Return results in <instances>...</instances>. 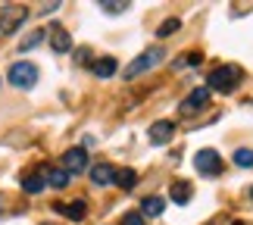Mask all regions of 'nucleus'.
<instances>
[{"instance_id":"nucleus-1","label":"nucleus","mask_w":253,"mask_h":225,"mask_svg":"<svg viewBox=\"0 0 253 225\" xmlns=\"http://www.w3.org/2000/svg\"><path fill=\"white\" fill-rule=\"evenodd\" d=\"M163 60H166V50H163V47H147L141 56H134V60H131V66H125V69H122V78H128V82H131V78L150 72L153 66H160Z\"/></svg>"},{"instance_id":"nucleus-2","label":"nucleus","mask_w":253,"mask_h":225,"mask_svg":"<svg viewBox=\"0 0 253 225\" xmlns=\"http://www.w3.org/2000/svg\"><path fill=\"white\" fill-rule=\"evenodd\" d=\"M241 82V66H219L216 72L210 75V91L219 94H231Z\"/></svg>"},{"instance_id":"nucleus-3","label":"nucleus","mask_w":253,"mask_h":225,"mask_svg":"<svg viewBox=\"0 0 253 225\" xmlns=\"http://www.w3.org/2000/svg\"><path fill=\"white\" fill-rule=\"evenodd\" d=\"M6 78H9V85H13V88H22V91H28V88H35V82H38V66L19 60V63L9 66V75H6Z\"/></svg>"},{"instance_id":"nucleus-4","label":"nucleus","mask_w":253,"mask_h":225,"mask_svg":"<svg viewBox=\"0 0 253 225\" xmlns=\"http://www.w3.org/2000/svg\"><path fill=\"white\" fill-rule=\"evenodd\" d=\"M25 19H28V9L22 3H6L0 9V35H13Z\"/></svg>"},{"instance_id":"nucleus-5","label":"nucleus","mask_w":253,"mask_h":225,"mask_svg":"<svg viewBox=\"0 0 253 225\" xmlns=\"http://www.w3.org/2000/svg\"><path fill=\"white\" fill-rule=\"evenodd\" d=\"M194 166H197V172L200 175H207V179H212V175H222V156L216 153V150H210V147H203V150H197L194 153Z\"/></svg>"},{"instance_id":"nucleus-6","label":"nucleus","mask_w":253,"mask_h":225,"mask_svg":"<svg viewBox=\"0 0 253 225\" xmlns=\"http://www.w3.org/2000/svg\"><path fill=\"white\" fill-rule=\"evenodd\" d=\"M63 169L69 172V175H79V172H84L87 169V150L84 147H69L63 153Z\"/></svg>"},{"instance_id":"nucleus-7","label":"nucleus","mask_w":253,"mask_h":225,"mask_svg":"<svg viewBox=\"0 0 253 225\" xmlns=\"http://www.w3.org/2000/svg\"><path fill=\"white\" fill-rule=\"evenodd\" d=\"M47 38H50L53 53H69L72 50V38H69V32H66L63 25H50L47 28Z\"/></svg>"},{"instance_id":"nucleus-8","label":"nucleus","mask_w":253,"mask_h":225,"mask_svg":"<svg viewBox=\"0 0 253 225\" xmlns=\"http://www.w3.org/2000/svg\"><path fill=\"white\" fill-rule=\"evenodd\" d=\"M210 94H212L210 88H194L188 100H181V113L188 116V113H197V110H203V106L210 103Z\"/></svg>"},{"instance_id":"nucleus-9","label":"nucleus","mask_w":253,"mask_h":225,"mask_svg":"<svg viewBox=\"0 0 253 225\" xmlns=\"http://www.w3.org/2000/svg\"><path fill=\"white\" fill-rule=\"evenodd\" d=\"M91 181L94 184H113L116 181V166H110V163H94L91 166Z\"/></svg>"},{"instance_id":"nucleus-10","label":"nucleus","mask_w":253,"mask_h":225,"mask_svg":"<svg viewBox=\"0 0 253 225\" xmlns=\"http://www.w3.org/2000/svg\"><path fill=\"white\" fill-rule=\"evenodd\" d=\"M150 141L153 144H166V141H172V135H175V122H166V119H160V122H153L150 125Z\"/></svg>"},{"instance_id":"nucleus-11","label":"nucleus","mask_w":253,"mask_h":225,"mask_svg":"<svg viewBox=\"0 0 253 225\" xmlns=\"http://www.w3.org/2000/svg\"><path fill=\"white\" fill-rule=\"evenodd\" d=\"M56 210L63 213V216H69L72 222H82L87 216V203L84 200H72V203H56Z\"/></svg>"},{"instance_id":"nucleus-12","label":"nucleus","mask_w":253,"mask_h":225,"mask_svg":"<svg viewBox=\"0 0 253 225\" xmlns=\"http://www.w3.org/2000/svg\"><path fill=\"white\" fill-rule=\"evenodd\" d=\"M191 194H194L191 181H181V179H178V181H172V194H169V197L178 203V207H184V203L191 200Z\"/></svg>"},{"instance_id":"nucleus-13","label":"nucleus","mask_w":253,"mask_h":225,"mask_svg":"<svg viewBox=\"0 0 253 225\" xmlns=\"http://www.w3.org/2000/svg\"><path fill=\"white\" fill-rule=\"evenodd\" d=\"M44 184H47V175H44V172H32V175H25V179H22V191H28V194H41Z\"/></svg>"},{"instance_id":"nucleus-14","label":"nucleus","mask_w":253,"mask_h":225,"mask_svg":"<svg viewBox=\"0 0 253 225\" xmlns=\"http://www.w3.org/2000/svg\"><path fill=\"white\" fill-rule=\"evenodd\" d=\"M116 66H119V63H116L113 56H100V60L91 66V72H94L97 78H110V75H116Z\"/></svg>"},{"instance_id":"nucleus-15","label":"nucleus","mask_w":253,"mask_h":225,"mask_svg":"<svg viewBox=\"0 0 253 225\" xmlns=\"http://www.w3.org/2000/svg\"><path fill=\"white\" fill-rule=\"evenodd\" d=\"M163 210H166L163 197H144L141 200V216H163Z\"/></svg>"},{"instance_id":"nucleus-16","label":"nucleus","mask_w":253,"mask_h":225,"mask_svg":"<svg viewBox=\"0 0 253 225\" xmlns=\"http://www.w3.org/2000/svg\"><path fill=\"white\" fill-rule=\"evenodd\" d=\"M44 175H47V181H50L53 188H66V184H69V179H72V175L66 172L63 166H53V169H47Z\"/></svg>"},{"instance_id":"nucleus-17","label":"nucleus","mask_w":253,"mask_h":225,"mask_svg":"<svg viewBox=\"0 0 253 225\" xmlns=\"http://www.w3.org/2000/svg\"><path fill=\"white\" fill-rule=\"evenodd\" d=\"M116 184H119L122 191H131L134 184H138V172L134 169H116Z\"/></svg>"},{"instance_id":"nucleus-18","label":"nucleus","mask_w":253,"mask_h":225,"mask_svg":"<svg viewBox=\"0 0 253 225\" xmlns=\"http://www.w3.org/2000/svg\"><path fill=\"white\" fill-rule=\"evenodd\" d=\"M235 166H241V169H250V166H253V150H250V147H238V150H235Z\"/></svg>"},{"instance_id":"nucleus-19","label":"nucleus","mask_w":253,"mask_h":225,"mask_svg":"<svg viewBox=\"0 0 253 225\" xmlns=\"http://www.w3.org/2000/svg\"><path fill=\"white\" fill-rule=\"evenodd\" d=\"M41 41H44V32H41V28H38V32H32V35H28L22 44H19V50H32V47H38Z\"/></svg>"},{"instance_id":"nucleus-20","label":"nucleus","mask_w":253,"mask_h":225,"mask_svg":"<svg viewBox=\"0 0 253 225\" xmlns=\"http://www.w3.org/2000/svg\"><path fill=\"white\" fill-rule=\"evenodd\" d=\"M178 28H181L178 19H169V22H163V25L157 28V38H166V35H172V32H178Z\"/></svg>"},{"instance_id":"nucleus-21","label":"nucleus","mask_w":253,"mask_h":225,"mask_svg":"<svg viewBox=\"0 0 253 225\" xmlns=\"http://www.w3.org/2000/svg\"><path fill=\"white\" fill-rule=\"evenodd\" d=\"M100 9H103V13H125V9H128V3H125V0H119V3H113V0H103Z\"/></svg>"},{"instance_id":"nucleus-22","label":"nucleus","mask_w":253,"mask_h":225,"mask_svg":"<svg viewBox=\"0 0 253 225\" xmlns=\"http://www.w3.org/2000/svg\"><path fill=\"white\" fill-rule=\"evenodd\" d=\"M122 225H144V216H141V213H125Z\"/></svg>"},{"instance_id":"nucleus-23","label":"nucleus","mask_w":253,"mask_h":225,"mask_svg":"<svg viewBox=\"0 0 253 225\" xmlns=\"http://www.w3.org/2000/svg\"><path fill=\"white\" fill-rule=\"evenodd\" d=\"M87 56H91L87 50H79V53H75V63H79V66H82V63H87Z\"/></svg>"},{"instance_id":"nucleus-24","label":"nucleus","mask_w":253,"mask_h":225,"mask_svg":"<svg viewBox=\"0 0 253 225\" xmlns=\"http://www.w3.org/2000/svg\"><path fill=\"white\" fill-rule=\"evenodd\" d=\"M235 225H244V222H235Z\"/></svg>"},{"instance_id":"nucleus-25","label":"nucleus","mask_w":253,"mask_h":225,"mask_svg":"<svg viewBox=\"0 0 253 225\" xmlns=\"http://www.w3.org/2000/svg\"><path fill=\"white\" fill-rule=\"evenodd\" d=\"M210 225H219V222H210Z\"/></svg>"},{"instance_id":"nucleus-26","label":"nucleus","mask_w":253,"mask_h":225,"mask_svg":"<svg viewBox=\"0 0 253 225\" xmlns=\"http://www.w3.org/2000/svg\"><path fill=\"white\" fill-rule=\"evenodd\" d=\"M44 225H53V222H44Z\"/></svg>"},{"instance_id":"nucleus-27","label":"nucleus","mask_w":253,"mask_h":225,"mask_svg":"<svg viewBox=\"0 0 253 225\" xmlns=\"http://www.w3.org/2000/svg\"><path fill=\"white\" fill-rule=\"evenodd\" d=\"M250 197H253V194H250Z\"/></svg>"}]
</instances>
